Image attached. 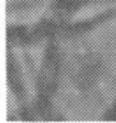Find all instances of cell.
I'll list each match as a JSON object with an SVG mask.
<instances>
[{
    "mask_svg": "<svg viewBox=\"0 0 116 123\" xmlns=\"http://www.w3.org/2000/svg\"><path fill=\"white\" fill-rule=\"evenodd\" d=\"M114 111L116 112V104H115V106H114Z\"/></svg>",
    "mask_w": 116,
    "mask_h": 123,
    "instance_id": "cell-1",
    "label": "cell"
}]
</instances>
